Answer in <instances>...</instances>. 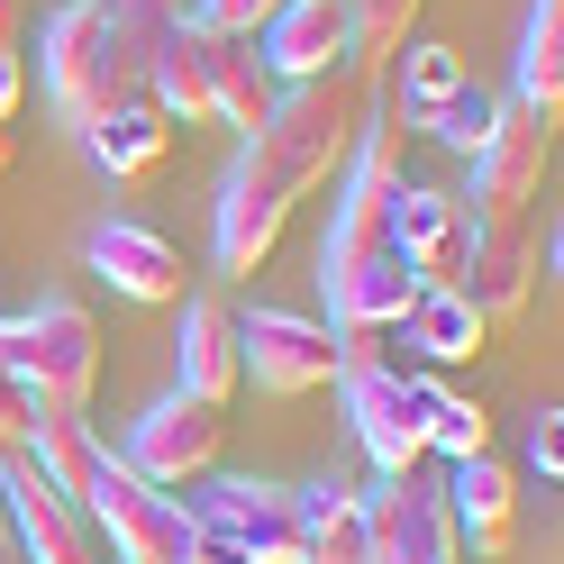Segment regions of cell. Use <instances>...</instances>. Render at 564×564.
I'll return each mask as SVG.
<instances>
[{"label": "cell", "mask_w": 564, "mask_h": 564, "mask_svg": "<svg viewBox=\"0 0 564 564\" xmlns=\"http://www.w3.org/2000/svg\"><path fill=\"white\" fill-rule=\"evenodd\" d=\"M183 19L173 0H64L37 37V74L64 128H91L110 110H137L155 83V46Z\"/></svg>", "instance_id": "6da1fadb"}, {"label": "cell", "mask_w": 564, "mask_h": 564, "mask_svg": "<svg viewBox=\"0 0 564 564\" xmlns=\"http://www.w3.org/2000/svg\"><path fill=\"white\" fill-rule=\"evenodd\" d=\"M365 119H373V74L365 64H337V74H319V83H282L273 119L246 137V155H256L292 200H319V192H337Z\"/></svg>", "instance_id": "7a4b0ae2"}, {"label": "cell", "mask_w": 564, "mask_h": 564, "mask_svg": "<svg viewBox=\"0 0 564 564\" xmlns=\"http://www.w3.org/2000/svg\"><path fill=\"white\" fill-rule=\"evenodd\" d=\"M0 356L19 365L28 401L37 410H91V382H100V328L83 301H37L19 319H0Z\"/></svg>", "instance_id": "3957f363"}, {"label": "cell", "mask_w": 564, "mask_h": 564, "mask_svg": "<svg viewBox=\"0 0 564 564\" xmlns=\"http://www.w3.org/2000/svg\"><path fill=\"white\" fill-rule=\"evenodd\" d=\"M83 519H91V538L110 546L119 564H183V546H192V510H183V491H155L147 474H128L110 446H100V474H91Z\"/></svg>", "instance_id": "277c9868"}, {"label": "cell", "mask_w": 564, "mask_h": 564, "mask_svg": "<svg viewBox=\"0 0 564 564\" xmlns=\"http://www.w3.org/2000/svg\"><path fill=\"white\" fill-rule=\"evenodd\" d=\"M465 164H474V192H455V200H465V219H474V228H528V209L546 200L555 119L501 110V128H491V137H482V147H474Z\"/></svg>", "instance_id": "5b68a950"}, {"label": "cell", "mask_w": 564, "mask_h": 564, "mask_svg": "<svg viewBox=\"0 0 564 564\" xmlns=\"http://www.w3.org/2000/svg\"><path fill=\"white\" fill-rule=\"evenodd\" d=\"M219 455H228V410H219V401H192V392H164V401L128 429L119 465L147 474L155 491H192V482L219 474Z\"/></svg>", "instance_id": "8992f818"}, {"label": "cell", "mask_w": 564, "mask_h": 564, "mask_svg": "<svg viewBox=\"0 0 564 564\" xmlns=\"http://www.w3.org/2000/svg\"><path fill=\"white\" fill-rule=\"evenodd\" d=\"M237 373L256 392H273V401L328 392L337 382V337L310 310H237Z\"/></svg>", "instance_id": "52a82bcc"}, {"label": "cell", "mask_w": 564, "mask_h": 564, "mask_svg": "<svg viewBox=\"0 0 564 564\" xmlns=\"http://www.w3.org/2000/svg\"><path fill=\"white\" fill-rule=\"evenodd\" d=\"M200 501H183L192 510V528H209V538H228L246 564H301V491L292 482H246V474H209V482H192Z\"/></svg>", "instance_id": "ba28073f"}, {"label": "cell", "mask_w": 564, "mask_h": 564, "mask_svg": "<svg viewBox=\"0 0 564 564\" xmlns=\"http://www.w3.org/2000/svg\"><path fill=\"white\" fill-rule=\"evenodd\" d=\"M346 392V419H356V446L382 482H401L429 465V437H419V373L401 365H365V373H337Z\"/></svg>", "instance_id": "9c48e42d"}, {"label": "cell", "mask_w": 564, "mask_h": 564, "mask_svg": "<svg viewBox=\"0 0 564 564\" xmlns=\"http://www.w3.org/2000/svg\"><path fill=\"white\" fill-rule=\"evenodd\" d=\"M0 510L19 528V564H100L91 519L28 465V446H0Z\"/></svg>", "instance_id": "30bf717a"}, {"label": "cell", "mask_w": 564, "mask_h": 564, "mask_svg": "<svg viewBox=\"0 0 564 564\" xmlns=\"http://www.w3.org/2000/svg\"><path fill=\"white\" fill-rule=\"evenodd\" d=\"M365 564H465L455 546V519H446V491L437 482H382L365 501Z\"/></svg>", "instance_id": "8fae6325"}, {"label": "cell", "mask_w": 564, "mask_h": 564, "mask_svg": "<svg viewBox=\"0 0 564 564\" xmlns=\"http://www.w3.org/2000/svg\"><path fill=\"white\" fill-rule=\"evenodd\" d=\"M538 264H555V237L538 246V228H474L455 292L474 301V319H482V328H510L519 310L538 301Z\"/></svg>", "instance_id": "7c38bea8"}, {"label": "cell", "mask_w": 564, "mask_h": 564, "mask_svg": "<svg viewBox=\"0 0 564 564\" xmlns=\"http://www.w3.org/2000/svg\"><path fill=\"white\" fill-rule=\"evenodd\" d=\"M292 192L273 183V173L237 147V164H228V183H219V273H256L273 246H282V228H292Z\"/></svg>", "instance_id": "4fadbf2b"}, {"label": "cell", "mask_w": 564, "mask_h": 564, "mask_svg": "<svg viewBox=\"0 0 564 564\" xmlns=\"http://www.w3.org/2000/svg\"><path fill=\"white\" fill-rule=\"evenodd\" d=\"M256 46L273 64V83H319L337 64H356V19H346V0H282Z\"/></svg>", "instance_id": "5bb4252c"}, {"label": "cell", "mask_w": 564, "mask_h": 564, "mask_svg": "<svg viewBox=\"0 0 564 564\" xmlns=\"http://www.w3.org/2000/svg\"><path fill=\"white\" fill-rule=\"evenodd\" d=\"M83 256H91V273L110 282L119 301H147V310L183 301V256H173V237L137 228V219H100V228L83 237Z\"/></svg>", "instance_id": "9a60e30c"}, {"label": "cell", "mask_w": 564, "mask_h": 564, "mask_svg": "<svg viewBox=\"0 0 564 564\" xmlns=\"http://www.w3.org/2000/svg\"><path fill=\"white\" fill-rule=\"evenodd\" d=\"M446 519H455V546H474L482 564L519 546V474L501 455H465L446 474Z\"/></svg>", "instance_id": "2e32d148"}, {"label": "cell", "mask_w": 564, "mask_h": 564, "mask_svg": "<svg viewBox=\"0 0 564 564\" xmlns=\"http://www.w3.org/2000/svg\"><path fill=\"white\" fill-rule=\"evenodd\" d=\"M237 310L228 301H183V328H173V392H192V401H237Z\"/></svg>", "instance_id": "e0dca14e"}, {"label": "cell", "mask_w": 564, "mask_h": 564, "mask_svg": "<svg viewBox=\"0 0 564 564\" xmlns=\"http://www.w3.org/2000/svg\"><path fill=\"white\" fill-rule=\"evenodd\" d=\"M392 246L419 282H455L465 273V246H474V219L455 192H401L392 200Z\"/></svg>", "instance_id": "ac0fdd59"}, {"label": "cell", "mask_w": 564, "mask_h": 564, "mask_svg": "<svg viewBox=\"0 0 564 564\" xmlns=\"http://www.w3.org/2000/svg\"><path fill=\"white\" fill-rule=\"evenodd\" d=\"M273 100H282V83H273V64H264L256 37H209V119L256 137L273 119Z\"/></svg>", "instance_id": "d6986e66"}, {"label": "cell", "mask_w": 564, "mask_h": 564, "mask_svg": "<svg viewBox=\"0 0 564 564\" xmlns=\"http://www.w3.org/2000/svg\"><path fill=\"white\" fill-rule=\"evenodd\" d=\"M482 319H474V301L455 292V282H429L410 310H401V356H419V365H474L482 356Z\"/></svg>", "instance_id": "ffe728a7"}, {"label": "cell", "mask_w": 564, "mask_h": 564, "mask_svg": "<svg viewBox=\"0 0 564 564\" xmlns=\"http://www.w3.org/2000/svg\"><path fill=\"white\" fill-rule=\"evenodd\" d=\"M147 100L173 119V128H200L209 119V28L183 10L164 28V46H155V83H147Z\"/></svg>", "instance_id": "44dd1931"}, {"label": "cell", "mask_w": 564, "mask_h": 564, "mask_svg": "<svg viewBox=\"0 0 564 564\" xmlns=\"http://www.w3.org/2000/svg\"><path fill=\"white\" fill-rule=\"evenodd\" d=\"M83 147H91V164L110 173V183H147V173L173 155V119L155 110V100H137V110L91 119V128H83Z\"/></svg>", "instance_id": "7402d4cb"}, {"label": "cell", "mask_w": 564, "mask_h": 564, "mask_svg": "<svg viewBox=\"0 0 564 564\" xmlns=\"http://www.w3.org/2000/svg\"><path fill=\"white\" fill-rule=\"evenodd\" d=\"M28 465H37L64 501H91V474H100V437H91V410H37L28 429Z\"/></svg>", "instance_id": "603a6c76"}, {"label": "cell", "mask_w": 564, "mask_h": 564, "mask_svg": "<svg viewBox=\"0 0 564 564\" xmlns=\"http://www.w3.org/2000/svg\"><path fill=\"white\" fill-rule=\"evenodd\" d=\"M510 110H528V119H555V110H564V0H528Z\"/></svg>", "instance_id": "cb8c5ba5"}, {"label": "cell", "mask_w": 564, "mask_h": 564, "mask_svg": "<svg viewBox=\"0 0 564 564\" xmlns=\"http://www.w3.org/2000/svg\"><path fill=\"white\" fill-rule=\"evenodd\" d=\"M301 564H365V491L346 482L301 491Z\"/></svg>", "instance_id": "d4e9b609"}, {"label": "cell", "mask_w": 564, "mask_h": 564, "mask_svg": "<svg viewBox=\"0 0 564 564\" xmlns=\"http://www.w3.org/2000/svg\"><path fill=\"white\" fill-rule=\"evenodd\" d=\"M419 437H429V455H446V465H465V455H491V410L419 373Z\"/></svg>", "instance_id": "484cf974"}, {"label": "cell", "mask_w": 564, "mask_h": 564, "mask_svg": "<svg viewBox=\"0 0 564 564\" xmlns=\"http://www.w3.org/2000/svg\"><path fill=\"white\" fill-rule=\"evenodd\" d=\"M465 83H474V74H465V55H455V46H401V91H392L401 128L419 137V128L437 119V100H446V91H465Z\"/></svg>", "instance_id": "4316f807"}, {"label": "cell", "mask_w": 564, "mask_h": 564, "mask_svg": "<svg viewBox=\"0 0 564 564\" xmlns=\"http://www.w3.org/2000/svg\"><path fill=\"white\" fill-rule=\"evenodd\" d=\"M419 10H429V0H346V19H356V64H365V74H382V64L410 46Z\"/></svg>", "instance_id": "83f0119b"}, {"label": "cell", "mask_w": 564, "mask_h": 564, "mask_svg": "<svg viewBox=\"0 0 564 564\" xmlns=\"http://www.w3.org/2000/svg\"><path fill=\"white\" fill-rule=\"evenodd\" d=\"M501 110H510V100H501V91H482V83H465V91H446V100H437V119H429V128H419V137H437V147H446V155H474V147H482V137H491V128H501Z\"/></svg>", "instance_id": "f1b7e54d"}, {"label": "cell", "mask_w": 564, "mask_h": 564, "mask_svg": "<svg viewBox=\"0 0 564 564\" xmlns=\"http://www.w3.org/2000/svg\"><path fill=\"white\" fill-rule=\"evenodd\" d=\"M282 10V0H200V28H209V37H264V19Z\"/></svg>", "instance_id": "f546056e"}, {"label": "cell", "mask_w": 564, "mask_h": 564, "mask_svg": "<svg viewBox=\"0 0 564 564\" xmlns=\"http://www.w3.org/2000/svg\"><path fill=\"white\" fill-rule=\"evenodd\" d=\"M28 429H37V401H28V382H19V365L0 356V446H28Z\"/></svg>", "instance_id": "4dcf8cb0"}, {"label": "cell", "mask_w": 564, "mask_h": 564, "mask_svg": "<svg viewBox=\"0 0 564 564\" xmlns=\"http://www.w3.org/2000/svg\"><path fill=\"white\" fill-rule=\"evenodd\" d=\"M528 465H538L546 482L564 474V410H538V429H528Z\"/></svg>", "instance_id": "1f68e13d"}, {"label": "cell", "mask_w": 564, "mask_h": 564, "mask_svg": "<svg viewBox=\"0 0 564 564\" xmlns=\"http://www.w3.org/2000/svg\"><path fill=\"white\" fill-rule=\"evenodd\" d=\"M19 100H28V55L19 37H0V119H19Z\"/></svg>", "instance_id": "d6a6232c"}, {"label": "cell", "mask_w": 564, "mask_h": 564, "mask_svg": "<svg viewBox=\"0 0 564 564\" xmlns=\"http://www.w3.org/2000/svg\"><path fill=\"white\" fill-rule=\"evenodd\" d=\"M183 564H246L228 538H209V528H192V546H183Z\"/></svg>", "instance_id": "836d02e7"}, {"label": "cell", "mask_w": 564, "mask_h": 564, "mask_svg": "<svg viewBox=\"0 0 564 564\" xmlns=\"http://www.w3.org/2000/svg\"><path fill=\"white\" fill-rule=\"evenodd\" d=\"M28 28V0H0V37H19Z\"/></svg>", "instance_id": "e575fe53"}, {"label": "cell", "mask_w": 564, "mask_h": 564, "mask_svg": "<svg viewBox=\"0 0 564 564\" xmlns=\"http://www.w3.org/2000/svg\"><path fill=\"white\" fill-rule=\"evenodd\" d=\"M0 564H19V528H10V510H0Z\"/></svg>", "instance_id": "d590c367"}, {"label": "cell", "mask_w": 564, "mask_h": 564, "mask_svg": "<svg viewBox=\"0 0 564 564\" xmlns=\"http://www.w3.org/2000/svg\"><path fill=\"white\" fill-rule=\"evenodd\" d=\"M19 164V137H10V119H0V173H10Z\"/></svg>", "instance_id": "8d00e7d4"}]
</instances>
